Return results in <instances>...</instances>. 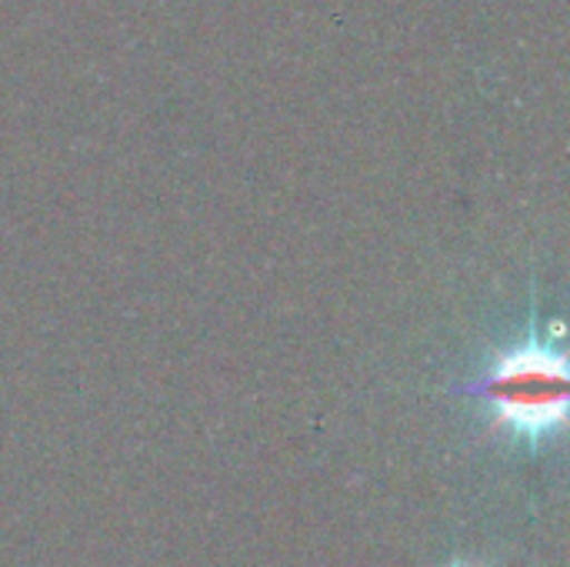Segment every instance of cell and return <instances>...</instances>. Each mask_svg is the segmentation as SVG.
Returning a JSON list of instances; mask_svg holds the SVG:
<instances>
[{
    "instance_id": "obj_1",
    "label": "cell",
    "mask_w": 570,
    "mask_h": 567,
    "mask_svg": "<svg viewBox=\"0 0 570 567\" xmlns=\"http://www.w3.org/2000/svg\"><path fill=\"white\" fill-rule=\"evenodd\" d=\"M468 394L484 401L491 431L508 444L544 451L564 431L568 361L538 328H531L524 341L494 354Z\"/></svg>"
},
{
    "instance_id": "obj_2",
    "label": "cell",
    "mask_w": 570,
    "mask_h": 567,
    "mask_svg": "<svg viewBox=\"0 0 570 567\" xmlns=\"http://www.w3.org/2000/svg\"><path fill=\"white\" fill-rule=\"evenodd\" d=\"M444 567H481V565H474V561H468V558H454V561H448Z\"/></svg>"
}]
</instances>
